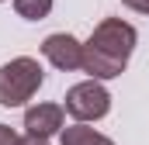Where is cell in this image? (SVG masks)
I'll use <instances>...</instances> for the list:
<instances>
[{
  "instance_id": "1",
  "label": "cell",
  "mask_w": 149,
  "mask_h": 145,
  "mask_svg": "<svg viewBox=\"0 0 149 145\" xmlns=\"http://www.w3.org/2000/svg\"><path fill=\"white\" fill-rule=\"evenodd\" d=\"M139 41V31L121 21V17H104L90 41H83V72H90L94 79H114L128 66V55Z\"/></svg>"
},
{
  "instance_id": "2",
  "label": "cell",
  "mask_w": 149,
  "mask_h": 145,
  "mask_svg": "<svg viewBox=\"0 0 149 145\" xmlns=\"http://www.w3.org/2000/svg\"><path fill=\"white\" fill-rule=\"evenodd\" d=\"M45 72L31 55H17L0 66V107H21L38 93Z\"/></svg>"
},
{
  "instance_id": "3",
  "label": "cell",
  "mask_w": 149,
  "mask_h": 145,
  "mask_svg": "<svg viewBox=\"0 0 149 145\" xmlns=\"http://www.w3.org/2000/svg\"><path fill=\"white\" fill-rule=\"evenodd\" d=\"M63 107H66V114L73 121H101L111 110V93L90 76V79H83V83L66 90V104Z\"/></svg>"
},
{
  "instance_id": "4",
  "label": "cell",
  "mask_w": 149,
  "mask_h": 145,
  "mask_svg": "<svg viewBox=\"0 0 149 145\" xmlns=\"http://www.w3.org/2000/svg\"><path fill=\"white\" fill-rule=\"evenodd\" d=\"M42 55L56 66V69L70 72V69H83V41H76L70 31H56L42 41Z\"/></svg>"
},
{
  "instance_id": "5",
  "label": "cell",
  "mask_w": 149,
  "mask_h": 145,
  "mask_svg": "<svg viewBox=\"0 0 149 145\" xmlns=\"http://www.w3.org/2000/svg\"><path fill=\"white\" fill-rule=\"evenodd\" d=\"M24 128H28V135H38V138L59 135L66 128V107L63 104H35L24 110Z\"/></svg>"
},
{
  "instance_id": "6",
  "label": "cell",
  "mask_w": 149,
  "mask_h": 145,
  "mask_svg": "<svg viewBox=\"0 0 149 145\" xmlns=\"http://www.w3.org/2000/svg\"><path fill=\"white\" fill-rule=\"evenodd\" d=\"M59 142L63 145H114L108 135L87 128V121H76V124H70V128H63V131H59Z\"/></svg>"
},
{
  "instance_id": "7",
  "label": "cell",
  "mask_w": 149,
  "mask_h": 145,
  "mask_svg": "<svg viewBox=\"0 0 149 145\" xmlns=\"http://www.w3.org/2000/svg\"><path fill=\"white\" fill-rule=\"evenodd\" d=\"M52 3L56 0H14V10L24 21H42V17L52 14Z\"/></svg>"
},
{
  "instance_id": "8",
  "label": "cell",
  "mask_w": 149,
  "mask_h": 145,
  "mask_svg": "<svg viewBox=\"0 0 149 145\" xmlns=\"http://www.w3.org/2000/svg\"><path fill=\"white\" fill-rule=\"evenodd\" d=\"M0 145H21V135L10 124H0Z\"/></svg>"
},
{
  "instance_id": "9",
  "label": "cell",
  "mask_w": 149,
  "mask_h": 145,
  "mask_svg": "<svg viewBox=\"0 0 149 145\" xmlns=\"http://www.w3.org/2000/svg\"><path fill=\"white\" fill-rule=\"evenodd\" d=\"M121 3H125L128 10H142V14H146V3H149V0H121Z\"/></svg>"
},
{
  "instance_id": "10",
  "label": "cell",
  "mask_w": 149,
  "mask_h": 145,
  "mask_svg": "<svg viewBox=\"0 0 149 145\" xmlns=\"http://www.w3.org/2000/svg\"><path fill=\"white\" fill-rule=\"evenodd\" d=\"M21 145H49V138H38V135H28V138H21Z\"/></svg>"
},
{
  "instance_id": "11",
  "label": "cell",
  "mask_w": 149,
  "mask_h": 145,
  "mask_svg": "<svg viewBox=\"0 0 149 145\" xmlns=\"http://www.w3.org/2000/svg\"><path fill=\"white\" fill-rule=\"evenodd\" d=\"M146 14H149V3H146Z\"/></svg>"
}]
</instances>
